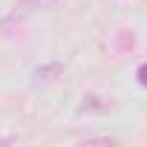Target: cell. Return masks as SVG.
Returning a JSON list of instances; mask_svg holds the SVG:
<instances>
[{
	"label": "cell",
	"mask_w": 147,
	"mask_h": 147,
	"mask_svg": "<svg viewBox=\"0 0 147 147\" xmlns=\"http://www.w3.org/2000/svg\"><path fill=\"white\" fill-rule=\"evenodd\" d=\"M61 69H63L61 63H46V66H38V69H35V78H38V81H49V75H58Z\"/></svg>",
	"instance_id": "cell-1"
},
{
	"label": "cell",
	"mask_w": 147,
	"mask_h": 147,
	"mask_svg": "<svg viewBox=\"0 0 147 147\" xmlns=\"http://www.w3.org/2000/svg\"><path fill=\"white\" fill-rule=\"evenodd\" d=\"M136 75H138V84H141V87H147V63H141V66H138Z\"/></svg>",
	"instance_id": "cell-2"
}]
</instances>
